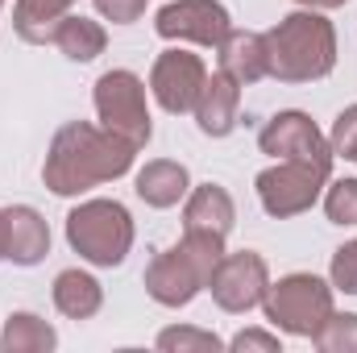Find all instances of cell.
Here are the masks:
<instances>
[{
  "label": "cell",
  "instance_id": "obj_1",
  "mask_svg": "<svg viewBox=\"0 0 357 353\" xmlns=\"http://www.w3.org/2000/svg\"><path fill=\"white\" fill-rule=\"evenodd\" d=\"M133 146L108 129H96L88 121H71L54 133L42 179L54 195H84L96 183L121 179L133 167Z\"/></svg>",
  "mask_w": 357,
  "mask_h": 353
},
{
  "label": "cell",
  "instance_id": "obj_2",
  "mask_svg": "<svg viewBox=\"0 0 357 353\" xmlns=\"http://www.w3.org/2000/svg\"><path fill=\"white\" fill-rule=\"evenodd\" d=\"M266 75L278 84H312L337 67V29L320 8H299L262 33Z\"/></svg>",
  "mask_w": 357,
  "mask_h": 353
},
{
  "label": "cell",
  "instance_id": "obj_3",
  "mask_svg": "<svg viewBox=\"0 0 357 353\" xmlns=\"http://www.w3.org/2000/svg\"><path fill=\"white\" fill-rule=\"evenodd\" d=\"M220 258H225V237L204 233V229H183L175 250H162L154 262L146 266V291H150V299L162 303V308L191 303L208 287V278L220 266Z\"/></svg>",
  "mask_w": 357,
  "mask_h": 353
},
{
  "label": "cell",
  "instance_id": "obj_4",
  "mask_svg": "<svg viewBox=\"0 0 357 353\" xmlns=\"http://www.w3.org/2000/svg\"><path fill=\"white\" fill-rule=\"evenodd\" d=\"M67 241L91 266H121L133 250V216L116 200H88L67 216Z\"/></svg>",
  "mask_w": 357,
  "mask_h": 353
},
{
  "label": "cell",
  "instance_id": "obj_5",
  "mask_svg": "<svg viewBox=\"0 0 357 353\" xmlns=\"http://www.w3.org/2000/svg\"><path fill=\"white\" fill-rule=\"evenodd\" d=\"M266 320L291 337H312L333 316V287L316 274H287L266 287Z\"/></svg>",
  "mask_w": 357,
  "mask_h": 353
},
{
  "label": "cell",
  "instance_id": "obj_6",
  "mask_svg": "<svg viewBox=\"0 0 357 353\" xmlns=\"http://www.w3.org/2000/svg\"><path fill=\"white\" fill-rule=\"evenodd\" d=\"M96 112L108 133L125 137L133 150H142L154 133L150 108H146V84L133 71H104L96 80Z\"/></svg>",
  "mask_w": 357,
  "mask_h": 353
},
{
  "label": "cell",
  "instance_id": "obj_7",
  "mask_svg": "<svg viewBox=\"0 0 357 353\" xmlns=\"http://www.w3.org/2000/svg\"><path fill=\"white\" fill-rule=\"evenodd\" d=\"M328 183V171L316 163H295V158H278V167H270L258 175V200L270 216H299L316 204L320 187Z\"/></svg>",
  "mask_w": 357,
  "mask_h": 353
},
{
  "label": "cell",
  "instance_id": "obj_8",
  "mask_svg": "<svg viewBox=\"0 0 357 353\" xmlns=\"http://www.w3.org/2000/svg\"><path fill=\"white\" fill-rule=\"evenodd\" d=\"M270 287V270L262 262V254L254 250H241V254H225L220 266L212 270L208 278V291L212 299L225 308V312H250L266 299Z\"/></svg>",
  "mask_w": 357,
  "mask_h": 353
},
{
  "label": "cell",
  "instance_id": "obj_9",
  "mask_svg": "<svg viewBox=\"0 0 357 353\" xmlns=\"http://www.w3.org/2000/svg\"><path fill=\"white\" fill-rule=\"evenodd\" d=\"M258 146H262V154H274V158L316 163V167L333 171V146H328V137L316 129V121L307 112H278L258 133Z\"/></svg>",
  "mask_w": 357,
  "mask_h": 353
},
{
  "label": "cell",
  "instance_id": "obj_10",
  "mask_svg": "<svg viewBox=\"0 0 357 353\" xmlns=\"http://www.w3.org/2000/svg\"><path fill=\"white\" fill-rule=\"evenodd\" d=\"M154 29L167 42H199V46H220L225 33L233 29L229 8L220 0H171L158 8Z\"/></svg>",
  "mask_w": 357,
  "mask_h": 353
},
{
  "label": "cell",
  "instance_id": "obj_11",
  "mask_svg": "<svg viewBox=\"0 0 357 353\" xmlns=\"http://www.w3.org/2000/svg\"><path fill=\"white\" fill-rule=\"evenodd\" d=\"M204 63L199 54H187V50H162L154 71H150V91L154 100L167 108V112H191L199 91H204Z\"/></svg>",
  "mask_w": 357,
  "mask_h": 353
},
{
  "label": "cell",
  "instance_id": "obj_12",
  "mask_svg": "<svg viewBox=\"0 0 357 353\" xmlns=\"http://www.w3.org/2000/svg\"><path fill=\"white\" fill-rule=\"evenodd\" d=\"M4 225H8L4 258L13 266H38L50 254V229H46V220H42L38 208H29V204L4 208Z\"/></svg>",
  "mask_w": 357,
  "mask_h": 353
},
{
  "label": "cell",
  "instance_id": "obj_13",
  "mask_svg": "<svg viewBox=\"0 0 357 353\" xmlns=\"http://www.w3.org/2000/svg\"><path fill=\"white\" fill-rule=\"evenodd\" d=\"M237 108H241V88L225 75V71H216L212 80H204V91H199V100H195V121H199V133H208V137H229L233 129H237Z\"/></svg>",
  "mask_w": 357,
  "mask_h": 353
},
{
  "label": "cell",
  "instance_id": "obj_14",
  "mask_svg": "<svg viewBox=\"0 0 357 353\" xmlns=\"http://www.w3.org/2000/svg\"><path fill=\"white\" fill-rule=\"evenodd\" d=\"M216 50H220V71H225L237 88H250V84L266 80V42H262V33L229 29Z\"/></svg>",
  "mask_w": 357,
  "mask_h": 353
},
{
  "label": "cell",
  "instance_id": "obj_15",
  "mask_svg": "<svg viewBox=\"0 0 357 353\" xmlns=\"http://www.w3.org/2000/svg\"><path fill=\"white\" fill-rule=\"evenodd\" d=\"M237 220V208H233V195L216 183H204L195 191H187V208H183V229H204V233H216V237H229Z\"/></svg>",
  "mask_w": 357,
  "mask_h": 353
},
{
  "label": "cell",
  "instance_id": "obj_16",
  "mask_svg": "<svg viewBox=\"0 0 357 353\" xmlns=\"http://www.w3.org/2000/svg\"><path fill=\"white\" fill-rule=\"evenodd\" d=\"M191 191V175L183 163L171 158H154L137 171V195L150 204V208H175L178 200Z\"/></svg>",
  "mask_w": 357,
  "mask_h": 353
},
{
  "label": "cell",
  "instance_id": "obj_17",
  "mask_svg": "<svg viewBox=\"0 0 357 353\" xmlns=\"http://www.w3.org/2000/svg\"><path fill=\"white\" fill-rule=\"evenodd\" d=\"M75 0H17L13 8V29L21 42H33V46H46L59 29V21L71 13Z\"/></svg>",
  "mask_w": 357,
  "mask_h": 353
},
{
  "label": "cell",
  "instance_id": "obj_18",
  "mask_svg": "<svg viewBox=\"0 0 357 353\" xmlns=\"http://www.w3.org/2000/svg\"><path fill=\"white\" fill-rule=\"evenodd\" d=\"M100 303H104V291H100V283L91 278L88 270H63L54 278V308L63 316L88 320V316L100 312Z\"/></svg>",
  "mask_w": 357,
  "mask_h": 353
},
{
  "label": "cell",
  "instance_id": "obj_19",
  "mask_svg": "<svg viewBox=\"0 0 357 353\" xmlns=\"http://www.w3.org/2000/svg\"><path fill=\"white\" fill-rule=\"evenodd\" d=\"M67 59H75V63H91L96 54H104V46H108V33H104V25L100 21H91V17H79V13H67L63 21H59V29H54V38H50Z\"/></svg>",
  "mask_w": 357,
  "mask_h": 353
},
{
  "label": "cell",
  "instance_id": "obj_20",
  "mask_svg": "<svg viewBox=\"0 0 357 353\" xmlns=\"http://www.w3.org/2000/svg\"><path fill=\"white\" fill-rule=\"evenodd\" d=\"M54 345H59V337H54V329L42 316L13 312L4 320V333H0V350L4 353H46V350H54Z\"/></svg>",
  "mask_w": 357,
  "mask_h": 353
},
{
  "label": "cell",
  "instance_id": "obj_21",
  "mask_svg": "<svg viewBox=\"0 0 357 353\" xmlns=\"http://www.w3.org/2000/svg\"><path fill=\"white\" fill-rule=\"evenodd\" d=\"M320 353H357V316L349 312H333L316 333H312Z\"/></svg>",
  "mask_w": 357,
  "mask_h": 353
},
{
  "label": "cell",
  "instance_id": "obj_22",
  "mask_svg": "<svg viewBox=\"0 0 357 353\" xmlns=\"http://www.w3.org/2000/svg\"><path fill=\"white\" fill-rule=\"evenodd\" d=\"M158 350L162 353H216V350H225V341H220L216 333H204V329H187V324H178V329L158 333Z\"/></svg>",
  "mask_w": 357,
  "mask_h": 353
},
{
  "label": "cell",
  "instance_id": "obj_23",
  "mask_svg": "<svg viewBox=\"0 0 357 353\" xmlns=\"http://www.w3.org/2000/svg\"><path fill=\"white\" fill-rule=\"evenodd\" d=\"M324 212L333 225H357V179H337L328 183Z\"/></svg>",
  "mask_w": 357,
  "mask_h": 353
},
{
  "label": "cell",
  "instance_id": "obj_24",
  "mask_svg": "<svg viewBox=\"0 0 357 353\" xmlns=\"http://www.w3.org/2000/svg\"><path fill=\"white\" fill-rule=\"evenodd\" d=\"M333 291H345L357 295V241H345L337 254H333Z\"/></svg>",
  "mask_w": 357,
  "mask_h": 353
},
{
  "label": "cell",
  "instance_id": "obj_25",
  "mask_svg": "<svg viewBox=\"0 0 357 353\" xmlns=\"http://www.w3.org/2000/svg\"><path fill=\"white\" fill-rule=\"evenodd\" d=\"M328 146H333V158H349V154H354V146H357V104H349V108L333 121Z\"/></svg>",
  "mask_w": 357,
  "mask_h": 353
},
{
  "label": "cell",
  "instance_id": "obj_26",
  "mask_svg": "<svg viewBox=\"0 0 357 353\" xmlns=\"http://www.w3.org/2000/svg\"><path fill=\"white\" fill-rule=\"evenodd\" d=\"M229 350H237V353H250V350H258V353H282V341H278L274 333H262V329H245V333H237V337L229 341Z\"/></svg>",
  "mask_w": 357,
  "mask_h": 353
},
{
  "label": "cell",
  "instance_id": "obj_27",
  "mask_svg": "<svg viewBox=\"0 0 357 353\" xmlns=\"http://www.w3.org/2000/svg\"><path fill=\"white\" fill-rule=\"evenodd\" d=\"M100 17H108L112 25H129L146 13V0H96Z\"/></svg>",
  "mask_w": 357,
  "mask_h": 353
},
{
  "label": "cell",
  "instance_id": "obj_28",
  "mask_svg": "<svg viewBox=\"0 0 357 353\" xmlns=\"http://www.w3.org/2000/svg\"><path fill=\"white\" fill-rule=\"evenodd\" d=\"M295 4H303V8H341V4H349V0H295Z\"/></svg>",
  "mask_w": 357,
  "mask_h": 353
},
{
  "label": "cell",
  "instance_id": "obj_29",
  "mask_svg": "<svg viewBox=\"0 0 357 353\" xmlns=\"http://www.w3.org/2000/svg\"><path fill=\"white\" fill-rule=\"evenodd\" d=\"M4 237H8V225H4V208H0V258H4Z\"/></svg>",
  "mask_w": 357,
  "mask_h": 353
},
{
  "label": "cell",
  "instance_id": "obj_30",
  "mask_svg": "<svg viewBox=\"0 0 357 353\" xmlns=\"http://www.w3.org/2000/svg\"><path fill=\"white\" fill-rule=\"evenodd\" d=\"M349 163H357V146H354V154H349Z\"/></svg>",
  "mask_w": 357,
  "mask_h": 353
},
{
  "label": "cell",
  "instance_id": "obj_31",
  "mask_svg": "<svg viewBox=\"0 0 357 353\" xmlns=\"http://www.w3.org/2000/svg\"><path fill=\"white\" fill-rule=\"evenodd\" d=\"M0 4H4V0H0Z\"/></svg>",
  "mask_w": 357,
  "mask_h": 353
}]
</instances>
